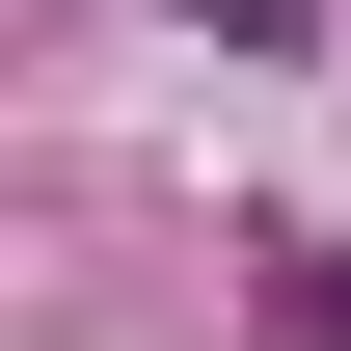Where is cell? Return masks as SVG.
Masks as SVG:
<instances>
[{"instance_id": "1", "label": "cell", "mask_w": 351, "mask_h": 351, "mask_svg": "<svg viewBox=\"0 0 351 351\" xmlns=\"http://www.w3.org/2000/svg\"><path fill=\"white\" fill-rule=\"evenodd\" d=\"M270 351H351V243H270Z\"/></svg>"}, {"instance_id": "2", "label": "cell", "mask_w": 351, "mask_h": 351, "mask_svg": "<svg viewBox=\"0 0 351 351\" xmlns=\"http://www.w3.org/2000/svg\"><path fill=\"white\" fill-rule=\"evenodd\" d=\"M189 27H217V54H324V0H189Z\"/></svg>"}]
</instances>
